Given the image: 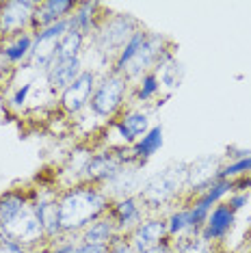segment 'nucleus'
I'll use <instances>...</instances> for the list:
<instances>
[{
  "label": "nucleus",
  "instance_id": "1",
  "mask_svg": "<svg viewBox=\"0 0 251 253\" xmlns=\"http://www.w3.org/2000/svg\"><path fill=\"white\" fill-rule=\"evenodd\" d=\"M111 197L102 186L76 184L59 195V223L61 232L78 236L84 227L104 216L111 208Z\"/></svg>",
  "mask_w": 251,
  "mask_h": 253
},
{
  "label": "nucleus",
  "instance_id": "25",
  "mask_svg": "<svg viewBox=\"0 0 251 253\" xmlns=\"http://www.w3.org/2000/svg\"><path fill=\"white\" fill-rule=\"evenodd\" d=\"M175 253H214V243L206 240L199 232L184 234L180 238L171 240Z\"/></svg>",
  "mask_w": 251,
  "mask_h": 253
},
{
  "label": "nucleus",
  "instance_id": "18",
  "mask_svg": "<svg viewBox=\"0 0 251 253\" xmlns=\"http://www.w3.org/2000/svg\"><path fill=\"white\" fill-rule=\"evenodd\" d=\"M83 67H81V59H72V61H59L52 63L50 70L45 72V80H48V87L54 93H63L70 84L81 76Z\"/></svg>",
  "mask_w": 251,
  "mask_h": 253
},
{
  "label": "nucleus",
  "instance_id": "19",
  "mask_svg": "<svg viewBox=\"0 0 251 253\" xmlns=\"http://www.w3.org/2000/svg\"><path fill=\"white\" fill-rule=\"evenodd\" d=\"M115 238H119V234H117V227H115V223H113V218L108 216V212L81 232V240L84 245L111 247V243Z\"/></svg>",
  "mask_w": 251,
  "mask_h": 253
},
{
  "label": "nucleus",
  "instance_id": "22",
  "mask_svg": "<svg viewBox=\"0 0 251 253\" xmlns=\"http://www.w3.org/2000/svg\"><path fill=\"white\" fill-rule=\"evenodd\" d=\"M33 39H35V33L28 31V33H22V35L13 37V39H7L2 43V56L7 59L9 63L18 65V63H24L28 61L31 56V50H33Z\"/></svg>",
  "mask_w": 251,
  "mask_h": 253
},
{
  "label": "nucleus",
  "instance_id": "24",
  "mask_svg": "<svg viewBox=\"0 0 251 253\" xmlns=\"http://www.w3.org/2000/svg\"><path fill=\"white\" fill-rule=\"evenodd\" d=\"M83 43H84V35H81L78 31H67L65 35L59 39L56 43V54H54V63L59 61H72V59H81L83 52Z\"/></svg>",
  "mask_w": 251,
  "mask_h": 253
},
{
  "label": "nucleus",
  "instance_id": "32",
  "mask_svg": "<svg viewBox=\"0 0 251 253\" xmlns=\"http://www.w3.org/2000/svg\"><path fill=\"white\" fill-rule=\"evenodd\" d=\"M0 253H33V249H28L24 245H18L13 240L0 238Z\"/></svg>",
  "mask_w": 251,
  "mask_h": 253
},
{
  "label": "nucleus",
  "instance_id": "10",
  "mask_svg": "<svg viewBox=\"0 0 251 253\" xmlns=\"http://www.w3.org/2000/svg\"><path fill=\"white\" fill-rule=\"evenodd\" d=\"M98 87V76L93 70H83L74 83L59 95V106L67 115H78L84 108H89V100Z\"/></svg>",
  "mask_w": 251,
  "mask_h": 253
},
{
  "label": "nucleus",
  "instance_id": "28",
  "mask_svg": "<svg viewBox=\"0 0 251 253\" xmlns=\"http://www.w3.org/2000/svg\"><path fill=\"white\" fill-rule=\"evenodd\" d=\"M158 91H161L158 76H156V72H150V74H145L143 78H139V84H136V100L147 102V100H152Z\"/></svg>",
  "mask_w": 251,
  "mask_h": 253
},
{
  "label": "nucleus",
  "instance_id": "23",
  "mask_svg": "<svg viewBox=\"0 0 251 253\" xmlns=\"http://www.w3.org/2000/svg\"><path fill=\"white\" fill-rule=\"evenodd\" d=\"M161 145H163V128L161 126H154V128H150L147 134H143L132 145V149H130V158L147 160L150 156H154L158 149H161Z\"/></svg>",
  "mask_w": 251,
  "mask_h": 253
},
{
  "label": "nucleus",
  "instance_id": "7",
  "mask_svg": "<svg viewBox=\"0 0 251 253\" xmlns=\"http://www.w3.org/2000/svg\"><path fill=\"white\" fill-rule=\"evenodd\" d=\"M35 0H7L0 2V39H13L22 33L33 31Z\"/></svg>",
  "mask_w": 251,
  "mask_h": 253
},
{
  "label": "nucleus",
  "instance_id": "26",
  "mask_svg": "<svg viewBox=\"0 0 251 253\" xmlns=\"http://www.w3.org/2000/svg\"><path fill=\"white\" fill-rule=\"evenodd\" d=\"M197 232L195 229V223H193V214H191V208H180L175 210L173 214L167 218V234L169 238H180L184 234H193Z\"/></svg>",
  "mask_w": 251,
  "mask_h": 253
},
{
  "label": "nucleus",
  "instance_id": "13",
  "mask_svg": "<svg viewBox=\"0 0 251 253\" xmlns=\"http://www.w3.org/2000/svg\"><path fill=\"white\" fill-rule=\"evenodd\" d=\"M33 208H35V214L39 218L45 234V240L52 243L59 236H63L61 232V223H59V193L56 191H48V193H39V197L31 199Z\"/></svg>",
  "mask_w": 251,
  "mask_h": 253
},
{
  "label": "nucleus",
  "instance_id": "9",
  "mask_svg": "<svg viewBox=\"0 0 251 253\" xmlns=\"http://www.w3.org/2000/svg\"><path fill=\"white\" fill-rule=\"evenodd\" d=\"M124 167H126L124 149H104V152H98L84 165L81 184H91V186L108 184Z\"/></svg>",
  "mask_w": 251,
  "mask_h": 253
},
{
  "label": "nucleus",
  "instance_id": "27",
  "mask_svg": "<svg viewBox=\"0 0 251 253\" xmlns=\"http://www.w3.org/2000/svg\"><path fill=\"white\" fill-rule=\"evenodd\" d=\"M154 72H156V76H158V83H161V87L175 89V87H178V84H180L182 70H180V63H175L173 59L163 61L161 65H158Z\"/></svg>",
  "mask_w": 251,
  "mask_h": 253
},
{
  "label": "nucleus",
  "instance_id": "17",
  "mask_svg": "<svg viewBox=\"0 0 251 253\" xmlns=\"http://www.w3.org/2000/svg\"><path fill=\"white\" fill-rule=\"evenodd\" d=\"M219 171H221L219 158H212V156L199 158L197 163L188 165L186 184L199 195L202 191H206L208 186H212L214 182H219Z\"/></svg>",
  "mask_w": 251,
  "mask_h": 253
},
{
  "label": "nucleus",
  "instance_id": "21",
  "mask_svg": "<svg viewBox=\"0 0 251 253\" xmlns=\"http://www.w3.org/2000/svg\"><path fill=\"white\" fill-rule=\"evenodd\" d=\"M28 206H31V197L22 188H15V191L0 195V227H4L9 221H13Z\"/></svg>",
  "mask_w": 251,
  "mask_h": 253
},
{
  "label": "nucleus",
  "instance_id": "4",
  "mask_svg": "<svg viewBox=\"0 0 251 253\" xmlns=\"http://www.w3.org/2000/svg\"><path fill=\"white\" fill-rule=\"evenodd\" d=\"M165 43H167V39H165L163 35H158V33H150L147 39H145V43L141 45L139 52L134 54V59L126 65L122 76L128 80V83L132 78H143L145 74L156 70L163 61L171 59V54H169V50L165 48Z\"/></svg>",
  "mask_w": 251,
  "mask_h": 253
},
{
  "label": "nucleus",
  "instance_id": "8",
  "mask_svg": "<svg viewBox=\"0 0 251 253\" xmlns=\"http://www.w3.org/2000/svg\"><path fill=\"white\" fill-rule=\"evenodd\" d=\"M0 238L13 240V243L24 245L28 249H33V247H37L42 243H48L42 223H39V218L35 214V208H33V201L13 221H9L4 227H0Z\"/></svg>",
  "mask_w": 251,
  "mask_h": 253
},
{
  "label": "nucleus",
  "instance_id": "11",
  "mask_svg": "<svg viewBox=\"0 0 251 253\" xmlns=\"http://www.w3.org/2000/svg\"><path fill=\"white\" fill-rule=\"evenodd\" d=\"M143 214H145V206H141V199L134 197V195L119 197L117 201H113L111 208H108V216L113 218L119 236H128L143 221Z\"/></svg>",
  "mask_w": 251,
  "mask_h": 253
},
{
  "label": "nucleus",
  "instance_id": "5",
  "mask_svg": "<svg viewBox=\"0 0 251 253\" xmlns=\"http://www.w3.org/2000/svg\"><path fill=\"white\" fill-rule=\"evenodd\" d=\"M70 31V18L61 20L52 26H45L42 31L35 33V39H33V50L31 56H28V67L35 72H48L50 65L54 63V54H56V43L59 39Z\"/></svg>",
  "mask_w": 251,
  "mask_h": 253
},
{
  "label": "nucleus",
  "instance_id": "34",
  "mask_svg": "<svg viewBox=\"0 0 251 253\" xmlns=\"http://www.w3.org/2000/svg\"><path fill=\"white\" fill-rule=\"evenodd\" d=\"M72 253H108V247H95V245H84V243H81Z\"/></svg>",
  "mask_w": 251,
  "mask_h": 253
},
{
  "label": "nucleus",
  "instance_id": "35",
  "mask_svg": "<svg viewBox=\"0 0 251 253\" xmlns=\"http://www.w3.org/2000/svg\"><path fill=\"white\" fill-rule=\"evenodd\" d=\"M141 253H175V251H173V245H171V240L167 238L165 243L152 247V249H145V251H141Z\"/></svg>",
  "mask_w": 251,
  "mask_h": 253
},
{
  "label": "nucleus",
  "instance_id": "30",
  "mask_svg": "<svg viewBox=\"0 0 251 253\" xmlns=\"http://www.w3.org/2000/svg\"><path fill=\"white\" fill-rule=\"evenodd\" d=\"M33 80H28V83H24L20 89H15V93L9 97V106L15 108V111H20V108H24V104L28 102V93L33 91Z\"/></svg>",
  "mask_w": 251,
  "mask_h": 253
},
{
  "label": "nucleus",
  "instance_id": "6",
  "mask_svg": "<svg viewBox=\"0 0 251 253\" xmlns=\"http://www.w3.org/2000/svg\"><path fill=\"white\" fill-rule=\"evenodd\" d=\"M136 31H139L136 20L124 13H115L113 18L102 20V24L95 31V43H98V48L104 54H111V52L119 54Z\"/></svg>",
  "mask_w": 251,
  "mask_h": 253
},
{
  "label": "nucleus",
  "instance_id": "31",
  "mask_svg": "<svg viewBox=\"0 0 251 253\" xmlns=\"http://www.w3.org/2000/svg\"><path fill=\"white\" fill-rule=\"evenodd\" d=\"M108 253H136L134 247L128 243V238L126 236H119V238H115L111 243V247H108Z\"/></svg>",
  "mask_w": 251,
  "mask_h": 253
},
{
  "label": "nucleus",
  "instance_id": "3",
  "mask_svg": "<svg viewBox=\"0 0 251 253\" xmlns=\"http://www.w3.org/2000/svg\"><path fill=\"white\" fill-rule=\"evenodd\" d=\"M128 93V80L122 74L111 72L98 83L93 95L89 100V108L93 115L104 119H111L119 113V108L124 106V97Z\"/></svg>",
  "mask_w": 251,
  "mask_h": 253
},
{
  "label": "nucleus",
  "instance_id": "20",
  "mask_svg": "<svg viewBox=\"0 0 251 253\" xmlns=\"http://www.w3.org/2000/svg\"><path fill=\"white\" fill-rule=\"evenodd\" d=\"M98 9L100 4L98 2H78V7L74 9V13L70 15V28L72 31H78L81 35L87 37L89 33H95L98 31Z\"/></svg>",
  "mask_w": 251,
  "mask_h": 253
},
{
  "label": "nucleus",
  "instance_id": "16",
  "mask_svg": "<svg viewBox=\"0 0 251 253\" xmlns=\"http://www.w3.org/2000/svg\"><path fill=\"white\" fill-rule=\"evenodd\" d=\"M234 223H236V212L227 204H216L210 210V214L206 218V223H204V227L199 229V234L206 240H210V243H219V240H223L232 232Z\"/></svg>",
  "mask_w": 251,
  "mask_h": 253
},
{
  "label": "nucleus",
  "instance_id": "14",
  "mask_svg": "<svg viewBox=\"0 0 251 253\" xmlns=\"http://www.w3.org/2000/svg\"><path fill=\"white\" fill-rule=\"evenodd\" d=\"M76 7V0H43V2H37L35 15H33V33L42 31L45 26H52L61 20H67Z\"/></svg>",
  "mask_w": 251,
  "mask_h": 253
},
{
  "label": "nucleus",
  "instance_id": "15",
  "mask_svg": "<svg viewBox=\"0 0 251 253\" xmlns=\"http://www.w3.org/2000/svg\"><path fill=\"white\" fill-rule=\"evenodd\" d=\"M111 128L119 134L124 145L132 147L141 136L150 132V117H147V113H143V111H128L119 119H113Z\"/></svg>",
  "mask_w": 251,
  "mask_h": 253
},
{
  "label": "nucleus",
  "instance_id": "29",
  "mask_svg": "<svg viewBox=\"0 0 251 253\" xmlns=\"http://www.w3.org/2000/svg\"><path fill=\"white\" fill-rule=\"evenodd\" d=\"M251 173V154L245 158H238L234 160V163L221 167L219 171V180H234V177L238 175H249Z\"/></svg>",
  "mask_w": 251,
  "mask_h": 253
},
{
  "label": "nucleus",
  "instance_id": "2",
  "mask_svg": "<svg viewBox=\"0 0 251 253\" xmlns=\"http://www.w3.org/2000/svg\"><path fill=\"white\" fill-rule=\"evenodd\" d=\"M186 173H188V165H175L161 171L158 175H154L141 188L139 193L141 204L147 206V208H161V206L173 201L182 191V186L186 184Z\"/></svg>",
  "mask_w": 251,
  "mask_h": 253
},
{
  "label": "nucleus",
  "instance_id": "33",
  "mask_svg": "<svg viewBox=\"0 0 251 253\" xmlns=\"http://www.w3.org/2000/svg\"><path fill=\"white\" fill-rule=\"evenodd\" d=\"M225 204L230 206L234 212H238L245 204H247V193H234V195H230V199H227Z\"/></svg>",
  "mask_w": 251,
  "mask_h": 253
},
{
  "label": "nucleus",
  "instance_id": "12",
  "mask_svg": "<svg viewBox=\"0 0 251 253\" xmlns=\"http://www.w3.org/2000/svg\"><path fill=\"white\" fill-rule=\"evenodd\" d=\"M128 243L134 247L136 253L145 251V249H152V247L165 243L169 238L167 234V218H161V216H152V218H143V221L136 225L132 232L128 236Z\"/></svg>",
  "mask_w": 251,
  "mask_h": 253
}]
</instances>
